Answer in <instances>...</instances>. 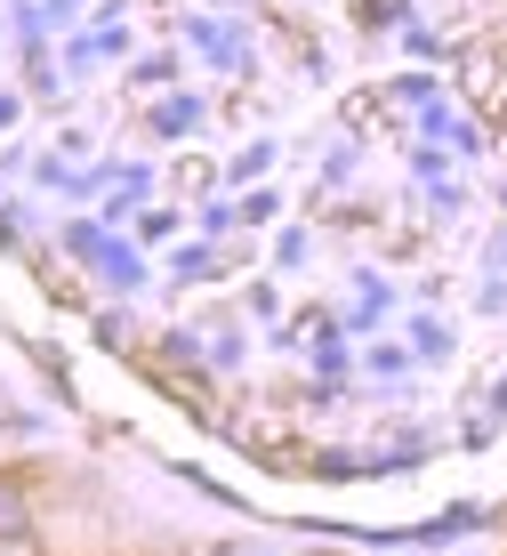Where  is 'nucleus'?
I'll use <instances>...</instances> for the list:
<instances>
[{
  "label": "nucleus",
  "instance_id": "nucleus-1",
  "mask_svg": "<svg viewBox=\"0 0 507 556\" xmlns=\"http://www.w3.org/2000/svg\"><path fill=\"white\" fill-rule=\"evenodd\" d=\"M459 81H467V98H476V113H483V122H492V129H507V25L492 33V41H476V49H467Z\"/></svg>",
  "mask_w": 507,
  "mask_h": 556
},
{
  "label": "nucleus",
  "instance_id": "nucleus-2",
  "mask_svg": "<svg viewBox=\"0 0 507 556\" xmlns=\"http://www.w3.org/2000/svg\"><path fill=\"white\" fill-rule=\"evenodd\" d=\"M0 556H33V501L16 476H0Z\"/></svg>",
  "mask_w": 507,
  "mask_h": 556
}]
</instances>
